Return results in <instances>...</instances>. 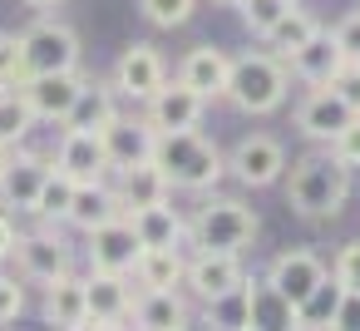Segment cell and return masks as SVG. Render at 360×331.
<instances>
[{
    "label": "cell",
    "mask_w": 360,
    "mask_h": 331,
    "mask_svg": "<svg viewBox=\"0 0 360 331\" xmlns=\"http://www.w3.org/2000/svg\"><path fill=\"white\" fill-rule=\"evenodd\" d=\"M330 35H335V45H340V55H345V60H360V11H350Z\"/></svg>",
    "instance_id": "obj_41"
},
{
    "label": "cell",
    "mask_w": 360,
    "mask_h": 331,
    "mask_svg": "<svg viewBox=\"0 0 360 331\" xmlns=\"http://www.w3.org/2000/svg\"><path fill=\"white\" fill-rule=\"evenodd\" d=\"M79 89H84V75H79V70H65V75H30V80L20 85V94H25L35 124H65L70 109H75V99H79Z\"/></svg>",
    "instance_id": "obj_10"
},
{
    "label": "cell",
    "mask_w": 360,
    "mask_h": 331,
    "mask_svg": "<svg viewBox=\"0 0 360 331\" xmlns=\"http://www.w3.org/2000/svg\"><path fill=\"white\" fill-rule=\"evenodd\" d=\"M30 129H35V114H30L25 94H20V89H6V94H0V149L25 144Z\"/></svg>",
    "instance_id": "obj_31"
},
{
    "label": "cell",
    "mask_w": 360,
    "mask_h": 331,
    "mask_svg": "<svg viewBox=\"0 0 360 331\" xmlns=\"http://www.w3.org/2000/svg\"><path fill=\"white\" fill-rule=\"evenodd\" d=\"M45 321L50 326H70V331H84L89 326V296H84V277L65 272L45 287Z\"/></svg>",
    "instance_id": "obj_26"
},
{
    "label": "cell",
    "mask_w": 360,
    "mask_h": 331,
    "mask_svg": "<svg viewBox=\"0 0 360 331\" xmlns=\"http://www.w3.org/2000/svg\"><path fill=\"white\" fill-rule=\"evenodd\" d=\"M266 282H271L291 306H301V301L326 282V262H321L311 247H286V252H276V257H271Z\"/></svg>",
    "instance_id": "obj_13"
},
{
    "label": "cell",
    "mask_w": 360,
    "mask_h": 331,
    "mask_svg": "<svg viewBox=\"0 0 360 331\" xmlns=\"http://www.w3.org/2000/svg\"><path fill=\"white\" fill-rule=\"evenodd\" d=\"M330 154H335L350 173H360V119H355V124H345V134L330 144Z\"/></svg>",
    "instance_id": "obj_40"
},
{
    "label": "cell",
    "mask_w": 360,
    "mask_h": 331,
    "mask_svg": "<svg viewBox=\"0 0 360 331\" xmlns=\"http://www.w3.org/2000/svg\"><path fill=\"white\" fill-rule=\"evenodd\" d=\"M360 114L330 89V85H321V89H311L301 104H296V129L306 134V139H316V144H335L340 134H345V124H355Z\"/></svg>",
    "instance_id": "obj_11"
},
{
    "label": "cell",
    "mask_w": 360,
    "mask_h": 331,
    "mask_svg": "<svg viewBox=\"0 0 360 331\" xmlns=\"http://www.w3.org/2000/svg\"><path fill=\"white\" fill-rule=\"evenodd\" d=\"M316 30H321V25H316V15H311V11H301L296 0H291V11H286V15H281V20H276V25L262 35V40H266V55L291 60V55H296V50H301V45H306Z\"/></svg>",
    "instance_id": "obj_29"
},
{
    "label": "cell",
    "mask_w": 360,
    "mask_h": 331,
    "mask_svg": "<svg viewBox=\"0 0 360 331\" xmlns=\"http://www.w3.org/2000/svg\"><path fill=\"white\" fill-rule=\"evenodd\" d=\"M15 267H20L25 282H45V287H50L55 277L75 272V252H70V242L45 223V227L15 237Z\"/></svg>",
    "instance_id": "obj_7"
},
{
    "label": "cell",
    "mask_w": 360,
    "mask_h": 331,
    "mask_svg": "<svg viewBox=\"0 0 360 331\" xmlns=\"http://www.w3.org/2000/svg\"><path fill=\"white\" fill-rule=\"evenodd\" d=\"M326 331H360V292H345L340 296V311L330 316Z\"/></svg>",
    "instance_id": "obj_42"
},
{
    "label": "cell",
    "mask_w": 360,
    "mask_h": 331,
    "mask_svg": "<svg viewBox=\"0 0 360 331\" xmlns=\"http://www.w3.org/2000/svg\"><path fill=\"white\" fill-rule=\"evenodd\" d=\"M129 277L139 282V292H178L188 277V257L183 247H143Z\"/></svg>",
    "instance_id": "obj_23"
},
{
    "label": "cell",
    "mask_w": 360,
    "mask_h": 331,
    "mask_svg": "<svg viewBox=\"0 0 360 331\" xmlns=\"http://www.w3.org/2000/svg\"><path fill=\"white\" fill-rule=\"evenodd\" d=\"M55 168L75 183H99L109 178V154H104V139L99 134H84V129H65L60 134V149H55Z\"/></svg>",
    "instance_id": "obj_15"
},
{
    "label": "cell",
    "mask_w": 360,
    "mask_h": 331,
    "mask_svg": "<svg viewBox=\"0 0 360 331\" xmlns=\"http://www.w3.org/2000/svg\"><path fill=\"white\" fill-rule=\"evenodd\" d=\"M25 311V287L15 282V277H6V272H0V326H6V321H15Z\"/></svg>",
    "instance_id": "obj_39"
},
{
    "label": "cell",
    "mask_w": 360,
    "mask_h": 331,
    "mask_svg": "<svg viewBox=\"0 0 360 331\" xmlns=\"http://www.w3.org/2000/svg\"><path fill=\"white\" fill-rule=\"evenodd\" d=\"M50 331H70V326H50Z\"/></svg>",
    "instance_id": "obj_48"
},
{
    "label": "cell",
    "mask_w": 360,
    "mask_h": 331,
    "mask_svg": "<svg viewBox=\"0 0 360 331\" xmlns=\"http://www.w3.org/2000/svg\"><path fill=\"white\" fill-rule=\"evenodd\" d=\"M124 99H139V104H148L163 85H168V65H163V55L153 50V45H129L124 55H119V65H114V80H109Z\"/></svg>",
    "instance_id": "obj_9"
},
{
    "label": "cell",
    "mask_w": 360,
    "mask_h": 331,
    "mask_svg": "<svg viewBox=\"0 0 360 331\" xmlns=\"http://www.w3.org/2000/svg\"><path fill=\"white\" fill-rule=\"evenodd\" d=\"M15 223H11V213H0V262H6V257H15Z\"/></svg>",
    "instance_id": "obj_43"
},
{
    "label": "cell",
    "mask_w": 360,
    "mask_h": 331,
    "mask_svg": "<svg viewBox=\"0 0 360 331\" xmlns=\"http://www.w3.org/2000/svg\"><path fill=\"white\" fill-rule=\"evenodd\" d=\"M50 173H55V163L45 154L11 149L6 163H0V208L6 213H35V198H40Z\"/></svg>",
    "instance_id": "obj_6"
},
{
    "label": "cell",
    "mask_w": 360,
    "mask_h": 331,
    "mask_svg": "<svg viewBox=\"0 0 360 331\" xmlns=\"http://www.w3.org/2000/svg\"><path fill=\"white\" fill-rule=\"evenodd\" d=\"M257 232H262V223H257V213L247 208V203H237V198H207V203H198V213L188 218V242H193V252H247L252 242H257Z\"/></svg>",
    "instance_id": "obj_3"
},
{
    "label": "cell",
    "mask_w": 360,
    "mask_h": 331,
    "mask_svg": "<svg viewBox=\"0 0 360 331\" xmlns=\"http://www.w3.org/2000/svg\"><path fill=\"white\" fill-rule=\"evenodd\" d=\"M114 193H119V208L124 213H139V208H153V203H168L173 198V183L163 178V168L148 158V163H129L114 173Z\"/></svg>",
    "instance_id": "obj_20"
},
{
    "label": "cell",
    "mask_w": 360,
    "mask_h": 331,
    "mask_svg": "<svg viewBox=\"0 0 360 331\" xmlns=\"http://www.w3.org/2000/svg\"><path fill=\"white\" fill-rule=\"evenodd\" d=\"M134 237L143 247H183L188 237V218L173 208V203H153V208H139V213H124Z\"/></svg>",
    "instance_id": "obj_25"
},
{
    "label": "cell",
    "mask_w": 360,
    "mask_h": 331,
    "mask_svg": "<svg viewBox=\"0 0 360 331\" xmlns=\"http://www.w3.org/2000/svg\"><path fill=\"white\" fill-rule=\"evenodd\" d=\"M114 119H119V89H114V85H94V80H84V89H79V99H75V109H70L65 129L104 134Z\"/></svg>",
    "instance_id": "obj_27"
},
{
    "label": "cell",
    "mask_w": 360,
    "mask_h": 331,
    "mask_svg": "<svg viewBox=\"0 0 360 331\" xmlns=\"http://www.w3.org/2000/svg\"><path fill=\"white\" fill-rule=\"evenodd\" d=\"M134 331H188V306L178 292H134Z\"/></svg>",
    "instance_id": "obj_28"
},
{
    "label": "cell",
    "mask_w": 360,
    "mask_h": 331,
    "mask_svg": "<svg viewBox=\"0 0 360 331\" xmlns=\"http://www.w3.org/2000/svg\"><path fill=\"white\" fill-rule=\"evenodd\" d=\"M227 99L242 109V114H271L281 99H286V65L276 55H237L232 60V75H227Z\"/></svg>",
    "instance_id": "obj_4"
},
{
    "label": "cell",
    "mask_w": 360,
    "mask_h": 331,
    "mask_svg": "<svg viewBox=\"0 0 360 331\" xmlns=\"http://www.w3.org/2000/svg\"><path fill=\"white\" fill-rule=\"evenodd\" d=\"M286 65H291V75H296V80H306L311 89H321V85H330V80L340 75L345 55H340V45H335V35H330V30H316V35H311V40H306Z\"/></svg>",
    "instance_id": "obj_22"
},
{
    "label": "cell",
    "mask_w": 360,
    "mask_h": 331,
    "mask_svg": "<svg viewBox=\"0 0 360 331\" xmlns=\"http://www.w3.org/2000/svg\"><path fill=\"white\" fill-rule=\"evenodd\" d=\"M114 218H124V208H119V193H114V183H75V203H70V227H79V232H94V227H104V223H114Z\"/></svg>",
    "instance_id": "obj_24"
},
{
    "label": "cell",
    "mask_w": 360,
    "mask_h": 331,
    "mask_svg": "<svg viewBox=\"0 0 360 331\" xmlns=\"http://www.w3.org/2000/svg\"><path fill=\"white\" fill-rule=\"evenodd\" d=\"M340 296H345V287L335 282V272H326V282H321V287L296 306V311H301V331H326V326H330V316L340 311Z\"/></svg>",
    "instance_id": "obj_30"
},
{
    "label": "cell",
    "mask_w": 360,
    "mask_h": 331,
    "mask_svg": "<svg viewBox=\"0 0 360 331\" xmlns=\"http://www.w3.org/2000/svg\"><path fill=\"white\" fill-rule=\"evenodd\" d=\"M222 6H242V0H222Z\"/></svg>",
    "instance_id": "obj_46"
},
{
    "label": "cell",
    "mask_w": 360,
    "mask_h": 331,
    "mask_svg": "<svg viewBox=\"0 0 360 331\" xmlns=\"http://www.w3.org/2000/svg\"><path fill=\"white\" fill-rule=\"evenodd\" d=\"M84 296H89V321L129 326V316H134V282H129L124 272H94V267H89Z\"/></svg>",
    "instance_id": "obj_18"
},
{
    "label": "cell",
    "mask_w": 360,
    "mask_h": 331,
    "mask_svg": "<svg viewBox=\"0 0 360 331\" xmlns=\"http://www.w3.org/2000/svg\"><path fill=\"white\" fill-rule=\"evenodd\" d=\"M247 282V272H242V257L237 252H193L188 257V277H183V287L207 306V301H217V296H227V292H237Z\"/></svg>",
    "instance_id": "obj_12"
},
{
    "label": "cell",
    "mask_w": 360,
    "mask_h": 331,
    "mask_svg": "<svg viewBox=\"0 0 360 331\" xmlns=\"http://www.w3.org/2000/svg\"><path fill=\"white\" fill-rule=\"evenodd\" d=\"M139 6H143V15H148L153 25L173 30V25H188V20H193L198 0H139Z\"/></svg>",
    "instance_id": "obj_35"
},
{
    "label": "cell",
    "mask_w": 360,
    "mask_h": 331,
    "mask_svg": "<svg viewBox=\"0 0 360 331\" xmlns=\"http://www.w3.org/2000/svg\"><path fill=\"white\" fill-rule=\"evenodd\" d=\"M153 163L163 168V178H168L173 188H188V193H202V188H212V183L227 173L222 149H217L212 139H202L198 129H188V134H158Z\"/></svg>",
    "instance_id": "obj_2"
},
{
    "label": "cell",
    "mask_w": 360,
    "mask_h": 331,
    "mask_svg": "<svg viewBox=\"0 0 360 331\" xmlns=\"http://www.w3.org/2000/svg\"><path fill=\"white\" fill-rule=\"evenodd\" d=\"M70 203H75V178H65L60 168L45 178V188H40V198H35V218L40 223H65L70 218Z\"/></svg>",
    "instance_id": "obj_32"
},
{
    "label": "cell",
    "mask_w": 360,
    "mask_h": 331,
    "mask_svg": "<svg viewBox=\"0 0 360 331\" xmlns=\"http://www.w3.org/2000/svg\"><path fill=\"white\" fill-rule=\"evenodd\" d=\"M242 331H257V326H242Z\"/></svg>",
    "instance_id": "obj_49"
},
{
    "label": "cell",
    "mask_w": 360,
    "mask_h": 331,
    "mask_svg": "<svg viewBox=\"0 0 360 331\" xmlns=\"http://www.w3.org/2000/svg\"><path fill=\"white\" fill-rule=\"evenodd\" d=\"M202 109H207L202 94H193L183 80H168V85L148 99V124H153L158 134H188V129L202 124Z\"/></svg>",
    "instance_id": "obj_14"
},
{
    "label": "cell",
    "mask_w": 360,
    "mask_h": 331,
    "mask_svg": "<svg viewBox=\"0 0 360 331\" xmlns=\"http://www.w3.org/2000/svg\"><path fill=\"white\" fill-rule=\"evenodd\" d=\"M84 331H134V326H114V321H89Z\"/></svg>",
    "instance_id": "obj_45"
},
{
    "label": "cell",
    "mask_w": 360,
    "mask_h": 331,
    "mask_svg": "<svg viewBox=\"0 0 360 331\" xmlns=\"http://www.w3.org/2000/svg\"><path fill=\"white\" fill-rule=\"evenodd\" d=\"M25 85V65H20V35H0V94Z\"/></svg>",
    "instance_id": "obj_36"
},
{
    "label": "cell",
    "mask_w": 360,
    "mask_h": 331,
    "mask_svg": "<svg viewBox=\"0 0 360 331\" xmlns=\"http://www.w3.org/2000/svg\"><path fill=\"white\" fill-rule=\"evenodd\" d=\"M237 11H242V25H247L252 35H266V30L291 11V0H242Z\"/></svg>",
    "instance_id": "obj_34"
},
{
    "label": "cell",
    "mask_w": 360,
    "mask_h": 331,
    "mask_svg": "<svg viewBox=\"0 0 360 331\" xmlns=\"http://www.w3.org/2000/svg\"><path fill=\"white\" fill-rule=\"evenodd\" d=\"M247 326H257V331H301V311L266 277H247Z\"/></svg>",
    "instance_id": "obj_21"
},
{
    "label": "cell",
    "mask_w": 360,
    "mask_h": 331,
    "mask_svg": "<svg viewBox=\"0 0 360 331\" xmlns=\"http://www.w3.org/2000/svg\"><path fill=\"white\" fill-rule=\"evenodd\" d=\"M25 6H30V11H60L65 0H25Z\"/></svg>",
    "instance_id": "obj_44"
},
{
    "label": "cell",
    "mask_w": 360,
    "mask_h": 331,
    "mask_svg": "<svg viewBox=\"0 0 360 331\" xmlns=\"http://www.w3.org/2000/svg\"><path fill=\"white\" fill-rule=\"evenodd\" d=\"M227 75H232V55H222L217 45H198L178 65V80L202 99H227Z\"/></svg>",
    "instance_id": "obj_19"
},
{
    "label": "cell",
    "mask_w": 360,
    "mask_h": 331,
    "mask_svg": "<svg viewBox=\"0 0 360 331\" xmlns=\"http://www.w3.org/2000/svg\"><path fill=\"white\" fill-rule=\"evenodd\" d=\"M20 65H25V80L30 75H65V70H79V35L60 20H40L20 35Z\"/></svg>",
    "instance_id": "obj_5"
},
{
    "label": "cell",
    "mask_w": 360,
    "mask_h": 331,
    "mask_svg": "<svg viewBox=\"0 0 360 331\" xmlns=\"http://www.w3.org/2000/svg\"><path fill=\"white\" fill-rule=\"evenodd\" d=\"M104 154H109V173H119V168H129V163H148L153 158V144H158V129L148 124V119H114L104 134Z\"/></svg>",
    "instance_id": "obj_17"
},
{
    "label": "cell",
    "mask_w": 360,
    "mask_h": 331,
    "mask_svg": "<svg viewBox=\"0 0 360 331\" xmlns=\"http://www.w3.org/2000/svg\"><path fill=\"white\" fill-rule=\"evenodd\" d=\"M350 168L335 154H306L286 178V203L301 218H335L350 198Z\"/></svg>",
    "instance_id": "obj_1"
},
{
    "label": "cell",
    "mask_w": 360,
    "mask_h": 331,
    "mask_svg": "<svg viewBox=\"0 0 360 331\" xmlns=\"http://www.w3.org/2000/svg\"><path fill=\"white\" fill-rule=\"evenodd\" d=\"M330 89H335V94L360 114V60H345V65H340V75L330 80Z\"/></svg>",
    "instance_id": "obj_38"
},
{
    "label": "cell",
    "mask_w": 360,
    "mask_h": 331,
    "mask_svg": "<svg viewBox=\"0 0 360 331\" xmlns=\"http://www.w3.org/2000/svg\"><path fill=\"white\" fill-rule=\"evenodd\" d=\"M207 316H212V326H217V331H242V326H247V282H242L237 292H227V296L207 301Z\"/></svg>",
    "instance_id": "obj_33"
},
{
    "label": "cell",
    "mask_w": 360,
    "mask_h": 331,
    "mask_svg": "<svg viewBox=\"0 0 360 331\" xmlns=\"http://www.w3.org/2000/svg\"><path fill=\"white\" fill-rule=\"evenodd\" d=\"M227 173L242 183V188H266L286 173V149L271 139V134H247L232 154H227Z\"/></svg>",
    "instance_id": "obj_8"
},
{
    "label": "cell",
    "mask_w": 360,
    "mask_h": 331,
    "mask_svg": "<svg viewBox=\"0 0 360 331\" xmlns=\"http://www.w3.org/2000/svg\"><path fill=\"white\" fill-rule=\"evenodd\" d=\"M6 154H11V149H0V163H6Z\"/></svg>",
    "instance_id": "obj_47"
},
{
    "label": "cell",
    "mask_w": 360,
    "mask_h": 331,
    "mask_svg": "<svg viewBox=\"0 0 360 331\" xmlns=\"http://www.w3.org/2000/svg\"><path fill=\"white\" fill-rule=\"evenodd\" d=\"M335 282L345 292H360V242H345L335 252Z\"/></svg>",
    "instance_id": "obj_37"
},
{
    "label": "cell",
    "mask_w": 360,
    "mask_h": 331,
    "mask_svg": "<svg viewBox=\"0 0 360 331\" xmlns=\"http://www.w3.org/2000/svg\"><path fill=\"white\" fill-rule=\"evenodd\" d=\"M89 237V267L94 272H134V262H139V252H143V242L134 237V227H129V218H114V223H104V227H94V232H84Z\"/></svg>",
    "instance_id": "obj_16"
}]
</instances>
